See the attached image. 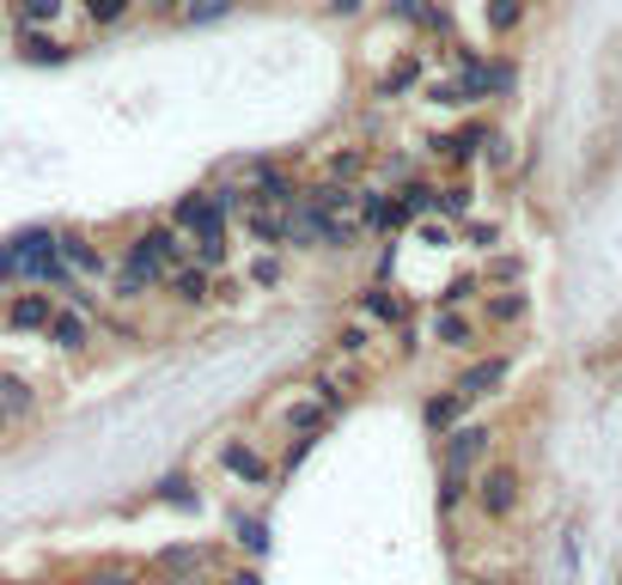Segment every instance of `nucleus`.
Wrapping results in <instances>:
<instances>
[{
    "label": "nucleus",
    "mask_w": 622,
    "mask_h": 585,
    "mask_svg": "<svg viewBox=\"0 0 622 585\" xmlns=\"http://www.w3.org/2000/svg\"><path fill=\"white\" fill-rule=\"evenodd\" d=\"M62 262V250H55V232L49 226H32L18 232V238H7L0 245V281H37L43 287V275Z\"/></svg>",
    "instance_id": "f257e3e1"
},
{
    "label": "nucleus",
    "mask_w": 622,
    "mask_h": 585,
    "mask_svg": "<svg viewBox=\"0 0 622 585\" xmlns=\"http://www.w3.org/2000/svg\"><path fill=\"white\" fill-rule=\"evenodd\" d=\"M172 220L189 232V238H196V245H202V238H226V208L214 201V189H196V196H184V201L172 208Z\"/></svg>",
    "instance_id": "f03ea898"
},
{
    "label": "nucleus",
    "mask_w": 622,
    "mask_h": 585,
    "mask_svg": "<svg viewBox=\"0 0 622 585\" xmlns=\"http://www.w3.org/2000/svg\"><path fill=\"white\" fill-rule=\"evenodd\" d=\"M476 500H483L488 519H507V512L519 507V470H507V463L483 470V482H476Z\"/></svg>",
    "instance_id": "7ed1b4c3"
},
{
    "label": "nucleus",
    "mask_w": 622,
    "mask_h": 585,
    "mask_svg": "<svg viewBox=\"0 0 622 585\" xmlns=\"http://www.w3.org/2000/svg\"><path fill=\"white\" fill-rule=\"evenodd\" d=\"M488 451V427H451L446 433V476H470V463Z\"/></svg>",
    "instance_id": "20e7f679"
},
{
    "label": "nucleus",
    "mask_w": 622,
    "mask_h": 585,
    "mask_svg": "<svg viewBox=\"0 0 622 585\" xmlns=\"http://www.w3.org/2000/svg\"><path fill=\"white\" fill-rule=\"evenodd\" d=\"M49 318H55V299H49V292H18L13 306H7V324L13 329H49Z\"/></svg>",
    "instance_id": "39448f33"
},
{
    "label": "nucleus",
    "mask_w": 622,
    "mask_h": 585,
    "mask_svg": "<svg viewBox=\"0 0 622 585\" xmlns=\"http://www.w3.org/2000/svg\"><path fill=\"white\" fill-rule=\"evenodd\" d=\"M55 250H62L67 269H79V275H104V257H98L79 232H55Z\"/></svg>",
    "instance_id": "423d86ee"
},
{
    "label": "nucleus",
    "mask_w": 622,
    "mask_h": 585,
    "mask_svg": "<svg viewBox=\"0 0 622 585\" xmlns=\"http://www.w3.org/2000/svg\"><path fill=\"white\" fill-rule=\"evenodd\" d=\"M220 463H226V470H233L238 482H250V488H263V482H269V463L257 458L250 446H238V439H233L226 451H220Z\"/></svg>",
    "instance_id": "0eeeda50"
},
{
    "label": "nucleus",
    "mask_w": 622,
    "mask_h": 585,
    "mask_svg": "<svg viewBox=\"0 0 622 585\" xmlns=\"http://www.w3.org/2000/svg\"><path fill=\"white\" fill-rule=\"evenodd\" d=\"M458 415H464V390H458V385H451L446 397H427V409H421V421H427L434 433H451V427H458Z\"/></svg>",
    "instance_id": "6e6552de"
},
{
    "label": "nucleus",
    "mask_w": 622,
    "mask_h": 585,
    "mask_svg": "<svg viewBox=\"0 0 622 585\" xmlns=\"http://www.w3.org/2000/svg\"><path fill=\"white\" fill-rule=\"evenodd\" d=\"M500 378H507V360H476V366L458 378V390H464V402H470V397H488Z\"/></svg>",
    "instance_id": "1a4fd4ad"
},
{
    "label": "nucleus",
    "mask_w": 622,
    "mask_h": 585,
    "mask_svg": "<svg viewBox=\"0 0 622 585\" xmlns=\"http://www.w3.org/2000/svg\"><path fill=\"white\" fill-rule=\"evenodd\" d=\"M25 62H67V43L49 37L43 25H25Z\"/></svg>",
    "instance_id": "9d476101"
},
{
    "label": "nucleus",
    "mask_w": 622,
    "mask_h": 585,
    "mask_svg": "<svg viewBox=\"0 0 622 585\" xmlns=\"http://www.w3.org/2000/svg\"><path fill=\"white\" fill-rule=\"evenodd\" d=\"M49 336L62 341L67 354H74V348H86V341H92V336H86V318H79V311H62V306H55V318H49Z\"/></svg>",
    "instance_id": "9b49d317"
},
{
    "label": "nucleus",
    "mask_w": 622,
    "mask_h": 585,
    "mask_svg": "<svg viewBox=\"0 0 622 585\" xmlns=\"http://www.w3.org/2000/svg\"><path fill=\"white\" fill-rule=\"evenodd\" d=\"M32 409H37L32 385H25V378H13V372H0V415H32Z\"/></svg>",
    "instance_id": "f8f14e48"
},
{
    "label": "nucleus",
    "mask_w": 622,
    "mask_h": 585,
    "mask_svg": "<svg viewBox=\"0 0 622 585\" xmlns=\"http://www.w3.org/2000/svg\"><path fill=\"white\" fill-rule=\"evenodd\" d=\"M360 306H366V318H378V324H403V318H409V306L397 299V292H385V287H373Z\"/></svg>",
    "instance_id": "ddd939ff"
},
{
    "label": "nucleus",
    "mask_w": 622,
    "mask_h": 585,
    "mask_svg": "<svg viewBox=\"0 0 622 585\" xmlns=\"http://www.w3.org/2000/svg\"><path fill=\"white\" fill-rule=\"evenodd\" d=\"M172 292L184 299V306H202V299H208V269H202V262H196V269H177Z\"/></svg>",
    "instance_id": "4468645a"
},
{
    "label": "nucleus",
    "mask_w": 622,
    "mask_h": 585,
    "mask_svg": "<svg viewBox=\"0 0 622 585\" xmlns=\"http://www.w3.org/2000/svg\"><path fill=\"white\" fill-rule=\"evenodd\" d=\"M238 0H184L177 13H184V25H214V18H226Z\"/></svg>",
    "instance_id": "2eb2a0df"
},
{
    "label": "nucleus",
    "mask_w": 622,
    "mask_h": 585,
    "mask_svg": "<svg viewBox=\"0 0 622 585\" xmlns=\"http://www.w3.org/2000/svg\"><path fill=\"white\" fill-rule=\"evenodd\" d=\"M434 341H446V348H470V318L439 311V318H434Z\"/></svg>",
    "instance_id": "dca6fc26"
},
{
    "label": "nucleus",
    "mask_w": 622,
    "mask_h": 585,
    "mask_svg": "<svg viewBox=\"0 0 622 585\" xmlns=\"http://www.w3.org/2000/svg\"><path fill=\"white\" fill-rule=\"evenodd\" d=\"M140 245H153L165 269H172V262H184V238H177L172 226H153V232H140Z\"/></svg>",
    "instance_id": "f3484780"
},
{
    "label": "nucleus",
    "mask_w": 622,
    "mask_h": 585,
    "mask_svg": "<svg viewBox=\"0 0 622 585\" xmlns=\"http://www.w3.org/2000/svg\"><path fill=\"white\" fill-rule=\"evenodd\" d=\"M519 18H525V0H488V32L495 37H507Z\"/></svg>",
    "instance_id": "a211bd4d"
},
{
    "label": "nucleus",
    "mask_w": 622,
    "mask_h": 585,
    "mask_svg": "<svg viewBox=\"0 0 622 585\" xmlns=\"http://www.w3.org/2000/svg\"><path fill=\"white\" fill-rule=\"evenodd\" d=\"M488 318H495V324H519V318H525V299H519V292H500V299H488Z\"/></svg>",
    "instance_id": "6ab92c4d"
},
{
    "label": "nucleus",
    "mask_w": 622,
    "mask_h": 585,
    "mask_svg": "<svg viewBox=\"0 0 622 585\" xmlns=\"http://www.w3.org/2000/svg\"><path fill=\"white\" fill-rule=\"evenodd\" d=\"M128 7H135V0H86V18H92V25H116Z\"/></svg>",
    "instance_id": "aec40b11"
},
{
    "label": "nucleus",
    "mask_w": 622,
    "mask_h": 585,
    "mask_svg": "<svg viewBox=\"0 0 622 585\" xmlns=\"http://www.w3.org/2000/svg\"><path fill=\"white\" fill-rule=\"evenodd\" d=\"M208 555L202 549H165L159 555V573H184V568H202Z\"/></svg>",
    "instance_id": "412c9836"
},
{
    "label": "nucleus",
    "mask_w": 622,
    "mask_h": 585,
    "mask_svg": "<svg viewBox=\"0 0 622 585\" xmlns=\"http://www.w3.org/2000/svg\"><path fill=\"white\" fill-rule=\"evenodd\" d=\"M238 543H245L250 555H263L269 549V524L263 519H238Z\"/></svg>",
    "instance_id": "4be33fe9"
},
{
    "label": "nucleus",
    "mask_w": 622,
    "mask_h": 585,
    "mask_svg": "<svg viewBox=\"0 0 622 585\" xmlns=\"http://www.w3.org/2000/svg\"><path fill=\"white\" fill-rule=\"evenodd\" d=\"M55 13H62V0H18V18H25V25H49Z\"/></svg>",
    "instance_id": "5701e85b"
},
{
    "label": "nucleus",
    "mask_w": 622,
    "mask_h": 585,
    "mask_svg": "<svg viewBox=\"0 0 622 585\" xmlns=\"http://www.w3.org/2000/svg\"><path fill=\"white\" fill-rule=\"evenodd\" d=\"M245 226L257 232V238H269V245H275V238H287V220H275V214H245Z\"/></svg>",
    "instance_id": "b1692460"
},
{
    "label": "nucleus",
    "mask_w": 622,
    "mask_h": 585,
    "mask_svg": "<svg viewBox=\"0 0 622 585\" xmlns=\"http://www.w3.org/2000/svg\"><path fill=\"white\" fill-rule=\"evenodd\" d=\"M159 500H172V507H196V494H189V482H184V476L159 482Z\"/></svg>",
    "instance_id": "393cba45"
},
{
    "label": "nucleus",
    "mask_w": 622,
    "mask_h": 585,
    "mask_svg": "<svg viewBox=\"0 0 622 585\" xmlns=\"http://www.w3.org/2000/svg\"><path fill=\"white\" fill-rule=\"evenodd\" d=\"M196 257H202V269H220V262H226V238H202Z\"/></svg>",
    "instance_id": "a878e982"
},
{
    "label": "nucleus",
    "mask_w": 622,
    "mask_h": 585,
    "mask_svg": "<svg viewBox=\"0 0 622 585\" xmlns=\"http://www.w3.org/2000/svg\"><path fill=\"white\" fill-rule=\"evenodd\" d=\"M415 74H421V67H415V62H403L397 74L385 79V92H403V86H415Z\"/></svg>",
    "instance_id": "bb28decb"
},
{
    "label": "nucleus",
    "mask_w": 622,
    "mask_h": 585,
    "mask_svg": "<svg viewBox=\"0 0 622 585\" xmlns=\"http://www.w3.org/2000/svg\"><path fill=\"white\" fill-rule=\"evenodd\" d=\"M250 275H257V287H275V281H281V262H275V257H263L257 269H250Z\"/></svg>",
    "instance_id": "cd10ccee"
},
{
    "label": "nucleus",
    "mask_w": 622,
    "mask_h": 585,
    "mask_svg": "<svg viewBox=\"0 0 622 585\" xmlns=\"http://www.w3.org/2000/svg\"><path fill=\"white\" fill-rule=\"evenodd\" d=\"M86 585H140V580H135V573H116V568H104V573H92Z\"/></svg>",
    "instance_id": "c85d7f7f"
},
{
    "label": "nucleus",
    "mask_w": 622,
    "mask_h": 585,
    "mask_svg": "<svg viewBox=\"0 0 622 585\" xmlns=\"http://www.w3.org/2000/svg\"><path fill=\"white\" fill-rule=\"evenodd\" d=\"M439 201H446V214H464V208H470V189L458 184V189H446V196H439Z\"/></svg>",
    "instance_id": "c756f323"
},
{
    "label": "nucleus",
    "mask_w": 622,
    "mask_h": 585,
    "mask_svg": "<svg viewBox=\"0 0 622 585\" xmlns=\"http://www.w3.org/2000/svg\"><path fill=\"white\" fill-rule=\"evenodd\" d=\"M348 348V354H360V348H366V329H343V336H336Z\"/></svg>",
    "instance_id": "7c9ffc66"
},
{
    "label": "nucleus",
    "mask_w": 622,
    "mask_h": 585,
    "mask_svg": "<svg viewBox=\"0 0 622 585\" xmlns=\"http://www.w3.org/2000/svg\"><path fill=\"white\" fill-rule=\"evenodd\" d=\"M329 171H336V177H354V171H360V153H343V159H336Z\"/></svg>",
    "instance_id": "2f4dec72"
},
{
    "label": "nucleus",
    "mask_w": 622,
    "mask_h": 585,
    "mask_svg": "<svg viewBox=\"0 0 622 585\" xmlns=\"http://www.w3.org/2000/svg\"><path fill=\"white\" fill-rule=\"evenodd\" d=\"M360 7H366V0H329V13H336V18H348V13H360Z\"/></svg>",
    "instance_id": "473e14b6"
},
{
    "label": "nucleus",
    "mask_w": 622,
    "mask_h": 585,
    "mask_svg": "<svg viewBox=\"0 0 622 585\" xmlns=\"http://www.w3.org/2000/svg\"><path fill=\"white\" fill-rule=\"evenodd\" d=\"M226 585H263V573H250V568L245 573H226Z\"/></svg>",
    "instance_id": "72a5a7b5"
},
{
    "label": "nucleus",
    "mask_w": 622,
    "mask_h": 585,
    "mask_svg": "<svg viewBox=\"0 0 622 585\" xmlns=\"http://www.w3.org/2000/svg\"><path fill=\"white\" fill-rule=\"evenodd\" d=\"M153 7H159V13H177V0H153Z\"/></svg>",
    "instance_id": "f704fd0d"
},
{
    "label": "nucleus",
    "mask_w": 622,
    "mask_h": 585,
    "mask_svg": "<svg viewBox=\"0 0 622 585\" xmlns=\"http://www.w3.org/2000/svg\"><path fill=\"white\" fill-rule=\"evenodd\" d=\"M172 585H202V580H172Z\"/></svg>",
    "instance_id": "c9c22d12"
},
{
    "label": "nucleus",
    "mask_w": 622,
    "mask_h": 585,
    "mask_svg": "<svg viewBox=\"0 0 622 585\" xmlns=\"http://www.w3.org/2000/svg\"><path fill=\"white\" fill-rule=\"evenodd\" d=\"M0 433H7V415H0Z\"/></svg>",
    "instance_id": "e433bc0d"
},
{
    "label": "nucleus",
    "mask_w": 622,
    "mask_h": 585,
    "mask_svg": "<svg viewBox=\"0 0 622 585\" xmlns=\"http://www.w3.org/2000/svg\"><path fill=\"white\" fill-rule=\"evenodd\" d=\"M483 585H500V580H483Z\"/></svg>",
    "instance_id": "4c0bfd02"
},
{
    "label": "nucleus",
    "mask_w": 622,
    "mask_h": 585,
    "mask_svg": "<svg viewBox=\"0 0 622 585\" xmlns=\"http://www.w3.org/2000/svg\"><path fill=\"white\" fill-rule=\"evenodd\" d=\"M32 585H43V580H32Z\"/></svg>",
    "instance_id": "58836bf2"
}]
</instances>
